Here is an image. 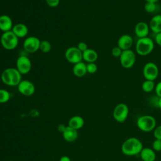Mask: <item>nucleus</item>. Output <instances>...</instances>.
I'll return each mask as SVG.
<instances>
[{"label": "nucleus", "instance_id": "obj_19", "mask_svg": "<svg viewBox=\"0 0 161 161\" xmlns=\"http://www.w3.org/2000/svg\"><path fill=\"white\" fill-rule=\"evenodd\" d=\"M140 158L143 161H155L156 159V153L151 148H143L140 153Z\"/></svg>", "mask_w": 161, "mask_h": 161}, {"label": "nucleus", "instance_id": "obj_28", "mask_svg": "<svg viewBox=\"0 0 161 161\" xmlns=\"http://www.w3.org/2000/svg\"><path fill=\"white\" fill-rule=\"evenodd\" d=\"M152 149L155 152L161 151V140L155 139L152 143Z\"/></svg>", "mask_w": 161, "mask_h": 161}, {"label": "nucleus", "instance_id": "obj_32", "mask_svg": "<svg viewBox=\"0 0 161 161\" xmlns=\"http://www.w3.org/2000/svg\"><path fill=\"white\" fill-rule=\"evenodd\" d=\"M45 2L50 7L55 8L59 4L60 0H45Z\"/></svg>", "mask_w": 161, "mask_h": 161}, {"label": "nucleus", "instance_id": "obj_15", "mask_svg": "<svg viewBox=\"0 0 161 161\" xmlns=\"http://www.w3.org/2000/svg\"><path fill=\"white\" fill-rule=\"evenodd\" d=\"M13 20L6 14H3L0 16V30L3 33L11 31L13 28Z\"/></svg>", "mask_w": 161, "mask_h": 161}, {"label": "nucleus", "instance_id": "obj_26", "mask_svg": "<svg viewBox=\"0 0 161 161\" xmlns=\"http://www.w3.org/2000/svg\"><path fill=\"white\" fill-rule=\"evenodd\" d=\"M52 48V45L50 42L47 40H43L40 42V51H42L43 53H48L51 50Z\"/></svg>", "mask_w": 161, "mask_h": 161}, {"label": "nucleus", "instance_id": "obj_12", "mask_svg": "<svg viewBox=\"0 0 161 161\" xmlns=\"http://www.w3.org/2000/svg\"><path fill=\"white\" fill-rule=\"evenodd\" d=\"M17 87L18 91L25 96H30L33 95L35 91L34 84L28 80H21Z\"/></svg>", "mask_w": 161, "mask_h": 161}, {"label": "nucleus", "instance_id": "obj_17", "mask_svg": "<svg viewBox=\"0 0 161 161\" xmlns=\"http://www.w3.org/2000/svg\"><path fill=\"white\" fill-rule=\"evenodd\" d=\"M63 138L68 142H73L75 141L78 137V132L77 130L71 128L69 126H66L62 132Z\"/></svg>", "mask_w": 161, "mask_h": 161}, {"label": "nucleus", "instance_id": "obj_31", "mask_svg": "<svg viewBox=\"0 0 161 161\" xmlns=\"http://www.w3.org/2000/svg\"><path fill=\"white\" fill-rule=\"evenodd\" d=\"M77 47L78 48V49L82 52L83 53L84 52H85L86 50H87L89 48H88V46L86 44V43L84 42H80L78 43Z\"/></svg>", "mask_w": 161, "mask_h": 161}, {"label": "nucleus", "instance_id": "obj_33", "mask_svg": "<svg viewBox=\"0 0 161 161\" xmlns=\"http://www.w3.org/2000/svg\"><path fill=\"white\" fill-rule=\"evenodd\" d=\"M155 92L156 94V96L158 97H161V81L158 82L155 87Z\"/></svg>", "mask_w": 161, "mask_h": 161}, {"label": "nucleus", "instance_id": "obj_36", "mask_svg": "<svg viewBox=\"0 0 161 161\" xmlns=\"http://www.w3.org/2000/svg\"><path fill=\"white\" fill-rule=\"evenodd\" d=\"M66 126H65L64 125H60L58 126V130L60 131V132H63L64 131V130L65 129Z\"/></svg>", "mask_w": 161, "mask_h": 161}, {"label": "nucleus", "instance_id": "obj_18", "mask_svg": "<svg viewBox=\"0 0 161 161\" xmlns=\"http://www.w3.org/2000/svg\"><path fill=\"white\" fill-rule=\"evenodd\" d=\"M11 31L18 38H24L27 35L28 33V28L25 24L18 23L13 25Z\"/></svg>", "mask_w": 161, "mask_h": 161}, {"label": "nucleus", "instance_id": "obj_10", "mask_svg": "<svg viewBox=\"0 0 161 161\" xmlns=\"http://www.w3.org/2000/svg\"><path fill=\"white\" fill-rule=\"evenodd\" d=\"M16 69L21 75L27 74L31 69V62L30 59L25 55L19 56L16 60Z\"/></svg>", "mask_w": 161, "mask_h": 161}, {"label": "nucleus", "instance_id": "obj_21", "mask_svg": "<svg viewBox=\"0 0 161 161\" xmlns=\"http://www.w3.org/2000/svg\"><path fill=\"white\" fill-rule=\"evenodd\" d=\"M98 58L97 53L93 49L88 48L82 53V60L87 63L95 62Z\"/></svg>", "mask_w": 161, "mask_h": 161}, {"label": "nucleus", "instance_id": "obj_34", "mask_svg": "<svg viewBox=\"0 0 161 161\" xmlns=\"http://www.w3.org/2000/svg\"><path fill=\"white\" fill-rule=\"evenodd\" d=\"M155 41L156 43L161 47V32L155 34Z\"/></svg>", "mask_w": 161, "mask_h": 161}, {"label": "nucleus", "instance_id": "obj_9", "mask_svg": "<svg viewBox=\"0 0 161 161\" xmlns=\"http://www.w3.org/2000/svg\"><path fill=\"white\" fill-rule=\"evenodd\" d=\"M66 60L72 64H75L82 60V53L77 47H70L65 52Z\"/></svg>", "mask_w": 161, "mask_h": 161}, {"label": "nucleus", "instance_id": "obj_35", "mask_svg": "<svg viewBox=\"0 0 161 161\" xmlns=\"http://www.w3.org/2000/svg\"><path fill=\"white\" fill-rule=\"evenodd\" d=\"M59 161H71L70 158L68 157V156H66V155H64V156H62L60 158V160Z\"/></svg>", "mask_w": 161, "mask_h": 161}, {"label": "nucleus", "instance_id": "obj_3", "mask_svg": "<svg viewBox=\"0 0 161 161\" xmlns=\"http://www.w3.org/2000/svg\"><path fill=\"white\" fill-rule=\"evenodd\" d=\"M154 48L153 40L148 37L138 38L136 43V52L141 56H146L152 53Z\"/></svg>", "mask_w": 161, "mask_h": 161}, {"label": "nucleus", "instance_id": "obj_2", "mask_svg": "<svg viewBox=\"0 0 161 161\" xmlns=\"http://www.w3.org/2000/svg\"><path fill=\"white\" fill-rule=\"evenodd\" d=\"M22 75L16 68L9 67L4 70L1 75L2 82L8 86H18Z\"/></svg>", "mask_w": 161, "mask_h": 161}, {"label": "nucleus", "instance_id": "obj_14", "mask_svg": "<svg viewBox=\"0 0 161 161\" xmlns=\"http://www.w3.org/2000/svg\"><path fill=\"white\" fill-rule=\"evenodd\" d=\"M133 43L132 37L128 34L121 35L118 40V47H119L123 51L131 49Z\"/></svg>", "mask_w": 161, "mask_h": 161}, {"label": "nucleus", "instance_id": "obj_22", "mask_svg": "<svg viewBox=\"0 0 161 161\" xmlns=\"http://www.w3.org/2000/svg\"><path fill=\"white\" fill-rule=\"evenodd\" d=\"M84 125V120L82 117L80 116H74L69 121L68 126L75 130H79L83 127Z\"/></svg>", "mask_w": 161, "mask_h": 161}, {"label": "nucleus", "instance_id": "obj_6", "mask_svg": "<svg viewBox=\"0 0 161 161\" xmlns=\"http://www.w3.org/2000/svg\"><path fill=\"white\" fill-rule=\"evenodd\" d=\"M128 106L123 103L118 104L113 111V116L114 120L118 123H123L128 116Z\"/></svg>", "mask_w": 161, "mask_h": 161}, {"label": "nucleus", "instance_id": "obj_24", "mask_svg": "<svg viewBox=\"0 0 161 161\" xmlns=\"http://www.w3.org/2000/svg\"><path fill=\"white\" fill-rule=\"evenodd\" d=\"M158 5L156 3L146 2L144 5V9L148 13H152L157 10Z\"/></svg>", "mask_w": 161, "mask_h": 161}, {"label": "nucleus", "instance_id": "obj_38", "mask_svg": "<svg viewBox=\"0 0 161 161\" xmlns=\"http://www.w3.org/2000/svg\"><path fill=\"white\" fill-rule=\"evenodd\" d=\"M158 108H160V109L161 110V97H159V99H158Z\"/></svg>", "mask_w": 161, "mask_h": 161}, {"label": "nucleus", "instance_id": "obj_5", "mask_svg": "<svg viewBox=\"0 0 161 161\" xmlns=\"http://www.w3.org/2000/svg\"><path fill=\"white\" fill-rule=\"evenodd\" d=\"M1 44L3 47L8 50L15 49L19 43V38L11 30L4 32L1 36Z\"/></svg>", "mask_w": 161, "mask_h": 161}, {"label": "nucleus", "instance_id": "obj_11", "mask_svg": "<svg viewBox=\"0 0 161 161\" xmlns=\"http://www.w3.org/2000/svg\"><path fill=\"white\" fill-rule=\"evenodd\" d=\"M40 42L39 38L36 36H28L24 40L23 48L28 53L36 52L40 48Z\"/></svg>", "mask_w": 161, "mask_h": 161}, {"label": "nucleus", "instance_id": "obj_20", "mask_svg": "<svg viewBox=\"0 0 161 161\" xmlns=\"http://www.w3.org/2000/svg\"><path fill=\"white\" fill-rule=\"evenodd\" d=\"M72 72L76 77H81L84 76L87 73L86 64L84 63L82 61L78 62L75 64H74Z\"/></svg>", "mask_w": 161, "mask_h": 161}, {"label": "nucleus", "instance_id": "obj_16", "mask_svg": "<svg viewBox=\"0 0 161 161\" xmlns=\"http://www.w3.org/2000/svg\"><path fill=\"white\" fill-rule=\"evenodd\" d=\"M149 28L151 31L157 34L161 32V14H156L153 16L150 22Z\"/></svg>", "mask_w": 161, "mask_h": 161}, {"label": "nucleus", "instance_id": "obj_27", "mask_svg": "<svg viewBox=\"0 0 161 161\" xmlns=\"http://www.w3.org/2000/svg\"><path fill=\"white\" fill-rule=\"evenodd\" d=\"M86 68H87V73L91 74H94L97 70V65L94 62L88 63L87 64H86Z\"/></svg>", "mask_w": 161, "mask_h": 161}, {"label": "nucleus", "instance_id": "obj_25", "mask_svg": "<svg viewBox=\"0 0 161 161\" xmlns=\"http://www.w3.org/2000/svg\"><path fill=\"white\" fill-rule=\"evenodd\" d=\"M11 97L9 92L6 89H0V103H7Z\"/></svg>", "mask_w": 161, "mask_h": 161}, {"label": "nucleus", "instance_id": "obj_8", "mask_svg": "<svg viewBox=\"0 0 161 161\" xmlns=\"http://www.w3.org/2000/svg\"><path fill=\"white\" fill-rule=\"evenodd\" d=\"M158 68L157 65L152 62L146 63L143 68V75L145 80H155L158 75Z\"/></svg>", "mask_w": 161, "mask_h": 161}, {"label": "nucleus", "instance_id": "obj_37", "mask_svg": "<svg viewBox=\"0 0 161 161\" xmlns=\"http://www.w3.org/2000/svg\"><path fill=\"white\" fill-rule=\"evenodd\" d=\"M145 2H151V3H157L159 0H145Z\"/></svg>", "mask_w": 161, "mask_h": 161}, {"label": "nucleus", "instance_id": "obj_4", "mask_svg": "<svg viewBox=\"0 0 161 161\" xmlns=\"http://www.w3.org/2000/svg\"><path fill=\"white\" fill-rule=\"evenodd\" d=\"M157 121L151 115L145 114L140 116L136 121V125L139 130L143 132H150L155 128Z\"/></svg>", "mask_w": 161, "mask_h": 161}, {"label": "nucleus", "instance_id": "obj_23", "mask_svg": "<svg viewBox=\"0 0 161 161\" xmlns=\"http://www.w3.org/2000/svg\"><path fill=\"white\" fill-rule=\"evenodd\" d=\"M155 84L153 80H145L142 84V89L145 92H150L155 89Z\"/></svg>", "mask_w": 161, "mask_h": 161}, {"label": "nucleus", "instance_id": "obj_30", "mask_svg": "<svg viewBox=\"0 0 161 161\" xmlns=\"http://www.w3.org/2000/svg\"><path fill=\"white\" fill-rule=\"evenodd\" d=\"M153 136L155 139L161 140V125L155 127L153 130Z\"/></svg>", "mask_w": 161, "mask_h": 161}, {"label": "nucleus", "instance_id": "obj_13", "mask_svg": "<svg viewBox=\"0 0 161 161\" xmlns=\"http://www.w3.org/2000/svg\"><path fill=\"white\" fill-rule=\"evenodd\" d=\"M149 31V25L144 21H140L137 23L134 29V31L136 36L139 38L148 36Z\"/></svg>", "mask_w": 161, "mask_h": 161}, {"label": "nucleus", "instance_id": "obj_1", "mask_svg": "<svg viewBox=\"0 0 161 161\" xmlns=\"http://www.w3.org/2000/svg\"><path fill=\"white\" fill-rule=\"evenodd\" d=\"M143 148V143L138 138L130 137L123 142L121 150L122 153L126 156H134L140 154Z\"/></svg>", "mask_w": 161, "mask_h": 161}, {"label": "nucleus", "instance_id": "obj_7", "mask_svg": "<svg viewBox=\"0 0 161 161\" xmlns=\"http://www.w3.org/2000/svg\"><path fill=\"white\" fill-rule=\"evenodd\" d=\"M136 55L131 49L123 50L119 57V62L121 65L125 69H130L135 64Z\"/></svg>", "mask_w": 161, "mask_h": 161}, {"label": "nucleus", "instance_id": "obj_29", "mask_svg": "<svg viewBox=\"0 0 161 161\" xmlns=\"http://www.w3.org/2000/svg\"><path fill=\"white\" fill-rule=\"evenodd\" d=\"M122 52H123V50L119 47H118V46L113 47V49L111 50V54L114 57H119V58Z\"/></svg>", "mask_w": 161, "mask_h": 161}]
</instances>
